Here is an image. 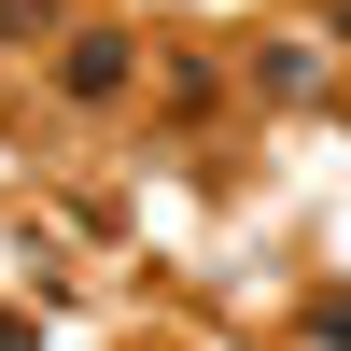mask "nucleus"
<instances>
[{
  "label": "nucleus",
  "instance_id": "2",
  "mask_svg": "<svg viewBox=\"0 0 351 351\" xmlns=\"http://www.w3.org/2000/svg\"><path fill=\"white\" fill-rule=\"evenodd\" d=\"M309 337H337V351H351V295H309Z\"/></svg>",
  "mask_w": 351,
  "mask_h": 351
},
{
  "label": "nucleus",
  "instance_id": "1",
  "mask_svg": "<svg viewBox=\"0 0 351 351\" xmlns=\"http://www.w3.org/2000/svg\"><path fill=\"white\" fill-rule=\"evenodd\" d=\"M71 99H127V43H112V28L71 43Z\"/></svg>",
  "mask_w": 351,
  "mask_h": 351
}]
</instances>
